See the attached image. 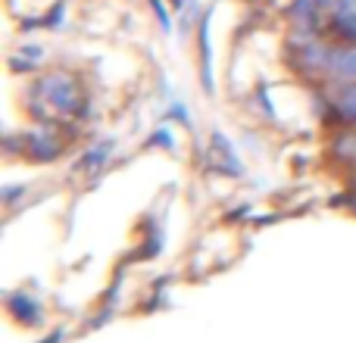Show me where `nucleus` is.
I'll return each mask as SVG.
<instances>
[{
	"mask_svg": "<svg viewBox=\"0 0 356 343\" xmlns=\"http://www.w3.org/2000/svg\"><path fill=\"white\" fill-rule=\"evenodd\" d=\"M38 94L47 97L50 110H60V112H72L75 103H79V94H75V85L66 78V75H50L38 85Z\"/></svg>",
	"mask_w": 356,
	"mask_h": 343,
	"instance_id": "nucleus-1",
	"label": "nucleus"
},
{
	"mask_svg": "<svg viewBox=\"0 0 356 343\" xmlns=\"http://www.w3.org/2000/svg\"><path fill=\"white\" fill-rule=\"evenodd\" d=\"M332 60V69L344 78H356V50H338V53L328 56Z\"/></svg>",
	"mask_w": 356,
	"mask_h": 343,
	"instance_id": "nucleus-2",
	"label": "nucleus"
},
{
	"mask_svg": "<svg viewBox=\"0 0 356 343\" xmlns=\"http://www.w3.org/2000/svg\"><path fill=\"white\" fill-rule=\"evenodd\" d=\"M338 28L344 31L347 37H356V6L350 0H344V6H341V12H338Z\"/></svg>",
	"mask_w": 356,
	"mask_h": 343,
	"instance_id": "nucleus-3",
	"label": "nucleus"
},
{
	"mask_svg": "<svg viewBox=\"0 0 356 343\" xmlns=\"http://www.w3.org/2000/svg\"><path fill=\"white\" fill-rule=\"evenodd\" d=\"M341 110H344L350 119H356V87H350V91L344 94V100H341Z\"/></svg>",
	"mask_w": 356,
	"mask_h": 343,
	"instance_id": "nucleus-4",
	"label": "nucleus"
}]
</instances>
